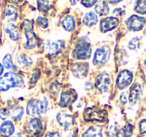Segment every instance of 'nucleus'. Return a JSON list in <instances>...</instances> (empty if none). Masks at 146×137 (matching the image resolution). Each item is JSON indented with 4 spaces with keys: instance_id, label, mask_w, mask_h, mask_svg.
Segmentation results:
<instances>
[{
    "instance_id": "f03ea898",
    "label": "nucleus",
    "mask_w": 146,
    "mask_h": 137,
    "mask_svg": "<svg viewBox=\"0 0 146 137\" xmlns=\"http://www.w3.org/2000/svg\"><path fill=\"white\" fill-rule=\"evenodd\" d=\"M22 80L18 75L14 73H5L1 78H0V91H6L12 87H16L21 85Z\"/></svg>"
},
{
    "instance_id": "f257e3e1",
    "label": "nucleus",
    "mask_w": 146,
    "mask_h": 137,
    "mask_svg": "<svg viewBox=\"0 0 146 137\" xmlns=\"http://www.w3.org/2000/svg\"><path fill=\"white\" fill-rule=\"evenodd\" d=\"M48 110V101L45 97L41 99H31L26 106V112L29 116L44 114Z\"/></svg>"
},
{
    "instance_id": "aec40b11",
    "label": "nucleus",
    "mask_w": 146,
    "mask_h": 137,
    "mask_svg": "<svg viewBox=\"0 0 146 137\" xmlns=\"http://www.w3.org/2000/svg\"><path fill=\"white\" fill-rule=\"evenodd\" d=\"M17 9L12 5H8L6 8V12H5V19L8 22H13L16 20L17 18Z\"/></svg>"
},
{
    "instance_id": "f3484780",
    "label": "nucleus",
    "mask_w": 146,
    "mask_h": 137,
    "mask_svg": "<svg viewBox=\"0 0 146 137\" xmlns=\"http://www.w3.org/2000/svg\"><path fill=\"white\" fill-rule=\"evenodd\" d=\"M62 26L66 31H72L75 28V18L71 15H67L62 19Z\"/></svg>"
},
{
    "instance_id": "0eeeda50",
    "label": "nucleus",
    "mask_w": 146,
    "mask_h": 137,
    "mask_svg": "<svg viewBox=\"0 0 146 137\" xmlns=\"http://www.w3.org/2000/svg\"><path fill=\"white\" fill-rule=\"evenodd\" d=\"M132 80H133L132 72L125 69V70H122L119 72L117 76V80H116V84H117V87L120 90H123L131 84Z\"/></svg>"
},
{
    "instance_id": "a878e982",
    "label": "nucleus",
    "mask_w": 146,
    "mask_h": 137,
    "mask_svg": "<svg viewBox=\"0 0 146 137\" xmlns=\"http://www.w3.org/2000/svg\"><path fill=\"white\" fill-rule=\"evenodd\" d=\"M134 10L139 14H146V0H137Z\"/></svg>"
},
{
    "instance_id": "dca6fc26",
    "label": "nucleus",
    "mask_w": 146,
    "mask_h": 137,
    "mask_svg": "<svg viewBox=\"0 0 146 137\" xmlns=\"http://www.w3.org/2000/svg\"><path fill=\"white\" fill-rule=\"evenodd\" d=\"M14 133V125L10 121H5L0 126V134L3 137H10Z\"/></svg>"
},
{
    "instance_id": "473e14b6",
    "label": "nucleus",
    "mask_w": 146,
    "mask_h": 137,
    "mask_svg": "<svg viewBox=\"0 0 146 137\" xmlns=\"http://www.w3.org/2000/svg\"><path fill=\"white\" fill-rule=\"evenodd\" d=\"M9 114H10V111H9L7 108H1L0 109V119L5 120V119L9 116Z\"/></svg>"
},
{
    "instance_id": "a211bd4d",
    "label": "nucleus",
    "mask_w": 146,
    "mask_h": 137,
    "mask_svg": "<svg viewBox=\"0 0 146 137\" xmlns=\"http://www.w3.org/2000/svg\"><path fill=\"white\" fill-rule=\"evenodd\" d=\"M97 21H98V16H97V14H96V13H94V12L86 13V14L84 15V17H83L84 25H86V26H88V27L94 26V25L97 23Z\"/></svg>"
},
{
    "instance_id": "7ed1b4c3",
    "label": "nucleus",
    "mask_w": 146,
    "mask_h": 137,
    "mask_svg": "<svg viewBox=\"0 0 146 137\" xmlns=\"http://www.w3.org/2000/svg\"><path fill=\"white\" fill-rule=\"evenodd\" d=\"M23 28H24L25 37H26V42L24 44L25 49H33L36 46L37 38L35 35L34 31H33V24L30 20H24L23 22Z\"/></svg>"
},
{
    "instance_id": "c756f323",
    "label": "nucleus",
    "mask_w": 146,
    "mask_h": 137,
    "mask_svg": "<svg viewBox=\"0 0 146 137\" xmlns=\"http://www.w3.org/2000/svg\"><path fill=\"white\" fill-rule=\"evenodd\" d=\"M17 62L19 65H22V66H28L31 64V60L27 58L25 55H20V56L17 58Z\"/></svg>"
},
{
    "instance_id": "c85d7f7f",
    "label": "nucleus",
    "mask_w": 146,
    "mask_h": 137,
    "mask_svg": "<svg viewBox=\"0 0 146 137\" xmlns=\"http://www.w3.org/2000/svg\"><path fill=\"white\" fill-rule=\"evenodd\" d=\"M139 42H140L139 37H134V38H132L131 40L129 41L128 47H129V49H131V50H135L136 48L139 47Z\"/></svg>"
},
{
    "instance_id": "58836bf2",
    "label": "nucleus",
    "mask_w": 146,
    "mask_h": 137,
    "mask_svg": "<svg viewBox=\"0 0 146 137\" xmlns=\"http://www.w3.org/2000/svg\"><path fill=\"white\" fill-rule=\"evenodd\" d=\"M69 1H70V3H71L72 5H75L76 3L78 2V0H69Z\"/></svg>"
},
{
    "instance_id": "ddd939ff",
    "label": "nucleus",
    "mask_w": 146,
    "mask_h": 137,
    "mask_svg": "<svg viewBox=\"0 0 146 137\" xmlns=\"http://www.w3.org/2000/svg\"><path fill=\"white\" fill-rule=\"evenodd\" d=\"M56 120L58 122V124L60 126H62L64 129L68 130L71 127L73 126V122H74V118L71 114H68V113H58L56 116Z\"/></svg>"
},
{
    "instance_id": "5701e85b",
    "label": "nucleus",
    "mask_w": 146,
    "mask_h": 137,
    "mask_svg": "<svg viewBox=\"0 0 146 137\" xmlns=\"http://www.w3.org/2000/svg\"><path fill=\"white\" fill-rule=\"evenodd\" d=\"M95 12L97 13V15H100V16L107 15L108 12H109V6L105 1H101L95 6Z\"/></svg>"
},
{
    "instance_id": "4468645a",
    "label": "nucleus",
    "mask_w": 146,
    "mask_h": 137,
    "mask_svg": "<svg viewBox=\"0 0 146 137\" xmlns=\"http://www.w3.org/2000/svg\"><path fill=\"white\" fill-rule=\"evenodd\" d=\"M71 72L77 78H84L87 76L88 65L86 63H75L71 67Z\"/></svg>"
},
{
    "instance_id": "f704fd0d",
    "label": "nucleus",
    "mask_w": 146,
    "mask_h": 137,
    "mask_svg": "<svg viewBox=\"0 0 146 137\" xmlns=\"http://www.w3.org/2000/svg\"><path fill=\"white\" fill-rule=\"evenodd\" d=\"M120 102H121L122 104H125V103L127 102V97H126L125 93H122V94L120 95Z\"/></svg>"
},
{
    "instance_id": "20e7f679",
    "label": "nucleus",
    "mask_w": 146,
    "mask_h": 137,
    "mask_svg": "<svg viewBox=\"0 0 146 137\" xmlns=\"http://www.w3.org/2000/svg\"><path fill=\"white\" fill-rule=\"evenodd\" d=\"M107 113L103 109H99L97 107H90L87 108L84 112V119L86 121H98L103 122L105 120Z\"/></svg>"
},
{
    "instance_id": "72a5a7b5",
    "label": "nucleus",
    "mask_w": 146,
    "mask_h": 137,
    "mask_svg": "<svg viewBox=\"0 0 146 137\" xmlns=\"http://www.w3.org/2000/svg\"><path fill=\"white\" fill-rule=\"evenodd\" d=\"M139 129L141 133H146V119L141 120V122L139 124Z\"/></svg>"
},
{
    "instance_id": "a19ab883",
    "label": "nucleus",
    "mask_w": 146,
    "mask_h": 137,
    "mask_svg": "<svg viewBox=\"0 0 146 137\" xmlns=\"http://www.w3.org/2000/svg\"><path fill=\"white\" fill-rule=\"evenodd\" d=\"M69 137H76V133H74V134H72L71 136H69Z\"/></svg>"
},
{
    "instance_id": "412c9836",
    "label": "nucleus",
    "mask_w": 146,
    "mask_h": 137,
    "mask_svg": "<svg viewBox=\"0 0 146 137\" xmlns=\"http://www.w3.org/2000/svg\"><path fill=\"white\" fill-rule=\"evenodd\" d=\"M63 48V41H57L52 42L48 47V53L50 55H57Z\"/></svg>"
},
{
    "instance_id": "393cba45",
    "label": "nucleus",
    "mask_w": 146,
    "mask_h": 137,
    "mask_svg": "<svg viewBox=\"0 0 146 137\" xmlns=\"http://www.w3.org/2000/svg\"><path fill=\"white\" fill-rule=\"evenodd\" d=\"M37 7H38V10L40 12L47 13L49 9H50L51 5L49 0H38L37 1Z\"/></svg>"
},
{
    "instance_id": "e433bc0d",
    "label": "nucleus",
    "mask_w": 146,
    "mask_h": 137,
    "mask_svg": "<svg viewBox=\"0 0 146 137\" xmlns=\"http://www.w3.org/2000/svg\"><path fill=\"white\" fill-rule=\"evenodd\" d=\"M122 0H108V2L111 3V4H117V3L121 2Z\"/></svg>"
},
{
    "instance_id": "b1692460",
    "label": "nucleus",
    "mask_w": 146,
    "mask_h": 137,
    "mask_svg": "<svg viewBox=\"0 0 146 137\" xmlns=\"http://www.w3.org/2000/svg\"><path fill=\"white\" fill-rule=\"evenodd\" d=\"M82 137H102V131L97 127H89L82 134Z\"/></svg>"
},
{
    "instance_id": "6e6552de",
    "label": "nucleus",
    "mask_w": 146,
    "mask_h": 137,
    "mask_svg": "<svg viewBox=\"0 0 146 137\" xmlns=\"http://www.w3.org/2000/svg\"><path fill=\"white\" fill-rule=\"evenodd\" d=\"M111 85V77L108 73L102 72L96 77L95 79V87L100 92H106L110 88Z\"/></svg>"
},
{
    "instance_id": "cd10ccee",
    "label": "nucleus",
    "mask_w": 146,
    "mask_h": 137,
    "mask_svg": "<svg viewBox=\"0 0 146 137\" xmlns=\"http://www.w3.org/2000/svg\"><path fill=\"white\" fill-rule=\"evenodd\" d=\"M23 112H24V109H23L22 107H15L12 111L13 118L17 121H20L23 116Z\"/></svg>"
},
{
    "instance_id": "1a4fd4ad",
    "label": "nucleus",
    "mask_w": 146,
    "mask_h": 137,
    "mask_svg": "<svg viewBox=\"0 0 146 137\" xmlns=\"http://www.w3.org/2000/svg\"><path fill=\"white\" fill-rule=\"evenodd\" d=\"M77 99V93L73 89L63 91L60 95V100H59V106L61 107H67L69 105L73 104Z\"/></svg>"
},
{
    "instance_id": "2f4dec72",
    "label": "nucleus",
    "mask_w": 146,
    "mask_h": 137,
    "mask_svg": "<svg viewBox=\"0 0 146 137\" xmlns=\"http://www.w3.org/2000/svg\"><path fill=\"white\" fill-rule=\"evenodd\" d=\"M98 0H81V4L85 7H92L97 3Z\"/></svg>"
},
{
    "instance_id": "4c0bfd02",
    "label": "nucleus",
    "mask_w": 146,
    "mask_h": 137,
    "mask_svg": "<svg viewBox=\"0 0 146 137\" xmlns=\"http://www.w3.org/2000/svg\"><path fill=\"white\" fill-rule=\"evenodd\" d=\"M3 70H4V67H3V65L0 63V76L3 74Z\"/></svg>"
},
{
    "instance_id": "423d86ee",
    "label": "nucleus",
    "mask_w": 146,
    "mask_h": 137,
    "mask_svg": "<svg viewBox=\"0 0 146 137\" xmlns=\"http://www.w3.org/2000/svg\"><path fill=\"white\" fill-rule=\"evenodd\" d=\"M146 24V19L138 15H132L126 21L127 28L131 31H140L144 28Z\"/></svg>"
},
{
    "instance_id": "c9c22d12",
    "label": "nucleus",
    "mask_w": 146,
    "mask_h": 137,
    "mask_svg": "<svg viewBox=\"0 0 146 137\" xmlns=\"http://www.w3.org/2000/svg\"><path fill=\"white\" fill-rule=\"evenodd\" d=\"M46 137H60V136H59V134L57 132H49L47 133Z\"/></svg>"
},
{
    "instance_id": "ea45409f",
    "label": "nucleus",
    "mask_w": 146,
    "mask_h": 137,
    "mask_svg": "<svg viewBox=\"0 0 146 137\" xmlns=\"http://www.w3.org/2000/svg\"><path fill=\"white\" fill-rule=\"evenodd\" d=\"M12 137H22V136H21V133L20 132H17V133H15V134L13 135Z\"/></svg>"
},
{
    "instance_id": "bb28decb",
    "label": "nucleus",
    "mask_w": 146,
    "mask_h": 137,
    "mask_svg": "<svg viewBox=\"0 0 146 137\" xmlns=\"http://www.w3.org/2000/svg\"><path fill=\"white\" fill-rule=\"evenodd\" d=\"M3 66L5 67L8 70L14 68V65H13V61H12V57L10 54H6L3 58Z\"/></svg>"
},
{
    "instance_id": "79ce46f5",
    "label": "nucleus",
    "mask_w": 146,
    "mask_h": 137,
    "mask_svg": "<svg viewBox=\"0 0 146 137\" xmlns=\"http://www.w3.org/2000/svg\"><path fill=\"white\" fill-rule=\"evenodd\" d=\"M144 68H145V70H146V60L144 61Z\"/></svg>"
},
{
    "instance_id": "f8f14e48",
    "label": "nucleus",
    "mask_w": 146,
    "mask_h": 137,
    "mask_svg": "<svg viewBox=\"0 0 146 137\" xmlns=\"http://www.w3.org/2000/svg\"><path fill=\"white\" fill-rule=\"evenodd\" d=\"M26 129H27V132L30 133L31 135H38L39 133L42 132V129H43L42 121L39 118L34 117V118L30 119L28 121V123L26 125Z\"/></svg>"
},
{
    "instance_id": "6ab92c4d",
    "label": "nucleus",
    "mask_w": 146,
    "mask_h": 137,
    "mask_svg": "<svg viewBox=\"0 0 146 137\" xmlns=\"http://www.w3.org/2000/svg\"><path fill=\"white\" fill-rule=\"evenodd\" d=\"M132 133H133V126L127 123L116 132V137H131Z\"/></svg>"
},
{
    "instance_id": "7c9ffc66",
    "label": "nucleus",
    "mask_w": 146,
    "mask_h": 137,
    "mask_svg": "<svg viewBox=\"0 0 146 137\" xmlns=\"http://www.w3.org/2000/svg\"><path fill=\"white\" fill-rule=\"evenodd\" d=\"M37 24L42 28H47L48 27V20L45 17H38L37 18Z\"/></svg>"
},
{
    "instance_id": "9b49d317",
    "label": "nucleus",
    "mask_w": 146,
    "mask_h": 137,
    "mask_svg": "<svg viewBox=\"0 0 146 137\" xmlns=\"http://www.w3.org/2000/svg\"><path fill=\"white\" fill-rule=\"evenodd\" d=\"M119 25V20L116 17H106L100 22V31L103 33L115 29Z\"/></svg>"
},
{
    "instance_id": "4be33fe9",
    "label": "nucleus",
    "mask_w": 146,
    "mask_h": 137,
    "mask_svg": "<svg viewBox=\"0 0 146 137\" xmlns=\"http://www.w3.org/2000/svg\"><path fill=\"white\" fill-rule=\"evenodd\" d=\"M5 31L8 34L9 38L13 41H17L19 39V33L17 31V29L15 28V26L13 24H8L5 27Z\"/></svg>"
},
{
    "instance_id": "39448f33",
    "label": "nucleus",
    "mask_w": 146,
    "mask_h": 137,
    "mask_svg": "<svg viewBox=\"0 0 146 137\" xmlns=\"http://www.w3.org/2000/svg\"><path fill=\"white\" fill-rule=\"evenodd\" d=\"M73 57L78 60H86L91 56V47L88 43L79 42L76 44L75 48L73 50Z\"/></svg>"
},
{
    "instance_id": "9d476101",
    "label": "nucleus",
    "mask_w": 146,
    "mask_h": 137,
    "mask_svg": "<svg viewBox=\"0 0 146 137\" xmlns=\"http://www.w3.org/2000/svg\"><path fill=\"white\" fill-rule=\"evenodd\" d=\"M110 57V49L108 47H101L98 48L94 53V58H93V63L94 65H103L104 63H106L108 61Z\"/></svg>"
},
{
    "instance_id": "2eb2a0df",
    "label": "nucleus",
    "mask_w": 146,
    "mask_h": 137,
    "mask_svg": "<svg viewBox=\"0 0 146 137\" xmlns=\"http://www.w3.org/2000/svg\"><path fill=\"white\" fill-rule=\"evenodd\" d=\"M141 97V86L138 83H135L131 87L129 92V101L131 104H136Z\"/></svg>"
}]
</instances>
